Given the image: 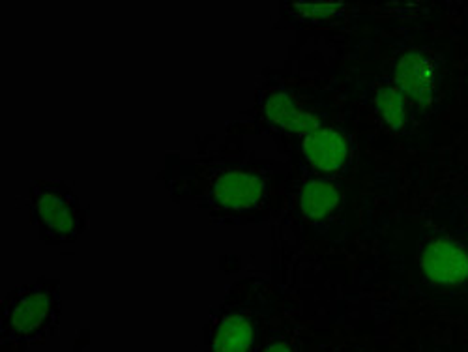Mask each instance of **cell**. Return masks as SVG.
Returning a JSON list of instances; mask_svg holds the SVG:
<instances>
[{"label":"cell","instance_id":"6da1fadb","mask_svg":"<svg viewBox=\"0 0 468 352\" xmlns=\"http://www.w3.org/2000/svg\"><path fill=\"white\" fill-rule=\"evenodd\" d=\"M62 321L58 285L46 278L21 285L3 298L0 341L3 352H23L30 345L46 343Z\"/></svg>","mask_w":468,"mask_h":352},{"label":"cell","instance_id":"7a4b0ae2","mask_svg":"<svg viewBox=\"0 0 468 352\" xmlns=\"http://www.w3.org/2000/svg\"><path fill=\"white\" fill-rule=\"evenodd\" d=\"M30 210L48 244H71L87 227V214L77 195L62 182H36L30 187Z\"/></svg>","mask_w":468,"mask_h":352},{"label":"cell","instance_id":"3957f363","mask_svg":"<svg viewBox=\"0 0 468 352\" xmlns=\"http://www.w3.org/2000/svg\"><path fill=\"white\" fill-rule=\"evenodd\" d=\"M257 321L246 307H225L212 319L207 352H253Z\"/></svg>","mask_w":468,"mask_h":352},{"label":"cell","instance_id":"277c9868","mask_svg":"<svg viewBox=\"0 0 468 352\" xmlns=\"http://www.w3.org/2000/svg\"><path fill=\"white\" fill-rule=\"evenodd\" d=\"M421 270L439 285H461L468 280V253L450 239L435 240L423 250Z\"/></svg>","mask_w":468,"mask_h":352},{"label":"cell","instance_id":"5b68a950","mask_svg":"<svg viewBox=\"0 0 468 352\" xmlns=\"http://www.w3.org/2000/svg\"><path fill=\"white\" fill-rule=\"evenodd\" d=\"M264 195V184L257 175L246 171H227L214 180L212 199L225 210L255 208Z\"/></svg>","mask_w":468,"mask_h":352},{"label":"cell","instance_id":"8992f818","mask_svg":"<svg viewBox=\"0 0 468 352\" xmlns=\"http://www.w3.org/2000/svg\"><path fill=\"white\" fill-rule=\"evenodd\" d=\"M396 83L401 94L418 103H429L435 91L433 62L421 53H407L398 64Z\"/></svg>","mask_w":468,"mask_h":352},{"label":"cell","instance_id":"52a82bcc","mask_svg":"<svg viewBox=\"0 0 468 352\" xmlns=\"http://www.w3.org/2000/svg\"><path fill=\"white\" fill-rule=\"evenodd\" d=\"M302 148L307 162L326 173L341 169L348 158V143L345 135L330 128H319L305 135Z\"/></svg>","mask_w":468,"mask_h":352},{"label":"cell","instance_id":"ba28073f","mask_svg":"<svg viewBox=\"0 0 468 352\" xmlns=\"http://www.w3.org/2000/svg\"><path fill=\"white\" fill-rule=\"evenodd\" d=\"M264 114L271 124L292 133H300L303 137L321 128V121L315 119L314 114L298 109L291 96L285 92H276L268 98L264 105Z\"/></svg>","mask_w":468,"mask_h":352},{"label":"cell","instance_id":"9c48e42d","mask_svg":"<svg viewBox=\"0 0 468 352\" xmlns=\"http://www.w3.org/2000/svg\"><path fill=\"white\" fill-rule=\"evenodd\" d=\"M339 203V189L326 180H317L305 186L300 197L302 212L309 219L326 218Z\"/></svg>","mask_w":468,"mask_h":352},{"label":"cell","instance_id":"30bf717a","mask_svg":"<svg viewBox=\"0 0 468 352\" xmlns=\"http://www.w3.org/2000/svg\"><path fill=\"white\" fill-rule=\"evenodd\" d=\"M375 107L382 121L394 130H399L407 119L405 98L399 89L394 87H380L375 94Z\"/></svg>","mask_w":468,"mask_h":352},{"label":"cell","instance_id":"8fae6325","mask_svg":"<svg viewBox=\"0 0 468 352\" xmlns=\"http://www.w3.org/2000/svg\"><path fill=\"white\" fill-rule=\"evenodd\" d=\"M294 8H298L296 12L302 14L303 17H314V19H323V17H330L335 16L341 10V5H334V3H298L294 5Z\"/></svg>","mask_w":468,"mask_h":352},{"label":"cell","instance_id":"7c38bea8","mask_svg":"<svg viewBox=\"0 0 468 352\" xmlns=\"http://www.w3.org/2000/svg\"><path fill=\"white\" fill-rule=\"evenodd\" d=\"M257 352H296L292 343L285 337H278L268 341L264 347H261Z\"/></svg>","mask_w":468,"mask_h":352}]
</instances>
